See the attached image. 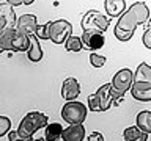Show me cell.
<instances>
[{
	"label": "cell",
	"instance_id": "83f0119b",
	"mask_svg": "<svg viewBox=\"0 0 151 141\" xmlns=\"http://www.w3.org/2000/svg\"><path fill=\"white\" fill-rule=\"evenodd\" d=\"M88 141H104V136L101 132H93L88 135Z\"/></svg>",
	"mask_w": 151,
	"mask_h": 141
},
{
	"label": "cell",
	"instance_id": "5b68a950",
	"mask_svg": "<svg viewBox=\"0 0 151 141\" xmlns=\"http://www.w3.org/2000/svg\"><path fill=\"white\" fill-rule=\"evenodd\" d=\"M73 35V25L65 21V19H58V21L52 22L50 28V41L55 44H65V41Z\"/></svg>",
	"mask_w": 151,
	"mask_h": 141
},
{
	"label": "cell",
	"instance_id": "cb8c5ba5",
	"mask_svg": "<svg viewBox=\"0 0 151 141\" xmlns=\"http://www.w3.org/2000/svg\"><path fill=\"white\" fill-rule=\"evenodd\" d=\"M88 108L91 111H101V103H99V99L96 96V93L88 96Z\"/></svg>",
	"mask_w": 151,
	"mask_h": 141
},
{
	"label": "cell",
	"instance_id": "ba28073f",
	"mask_svg": "<svg viewBox=\"0 0 151 141\" xmlns=\"http://www.w3.org/2000/svg\"><path fill=\"white\" fill-rule=\"evenodd\" d=\"M16 14L11 3H0V31L9 27H16Z\"/></svg>",
	"mask_w": 151,
	"mask_h": 141
},
{
	"label": "cell",
	"instance_id": "4fadbf2b",
	"mask_svg": "<svg viewBox=\"0 0 151 141\" xmlns=\"http://www.w3.org/2000/svg\"><path fill=\"white\" fill-rule=\"evenodd\" d=\"M63 141H83L85 129L82 124H69L68 129L63 130Z\"/></svg>",
	"mask_w": 151,
	"mask_h": 141
},
{
	"label": "cell",
	"instance_id": "d6986e66",
	"mask_svg": "<svg viewBox=\"0 0 151 141\" xmlns=\"http://www.w3.org/2000/svg\"><path fill=\"white\" fill-rule=\"evenodd\" d=\"M14 33H16V27H9L0 31V49L2 50H13Z\"/></svg>",
	"mask_w": 151,
	"mask_h": 141
},
{
	"label": "cell",
	"instance_id": "e0dca14e",
	"mask_svg": "<svg viewBox=\"0 0 151 141\" xmlns=\"http://www.w3.org/2000/svg\"><path fill=\"white\" fill-rule=\"evenodd\" d=\"M148 135L146 132H143L139 125H134V127H127V129L123 132V138L126 141H146L148 140Z\"/></svg>",
	"mask_w": 151,
	"mask_h": 141
},
{
	"label": "cell",
	"instance_id": "ac0fdd59",
	"mask_svg": "<svg viewBox=\"0 0 151 141\" xmlns=\"http://www.w3.org/2000/svg\"><path fill=\"white\" fill-rule=\"evenodd\" d=\"M63 127L60 122H49L46 125V132H44V140L46 141H57L63 138Z\"/></svg>",
	"mask_w": 151,
	"mask_h": 141
},
{
	"label": "cell",
	"instance_id": "8fae6325",
	"mask_svg": "<svg viewBox=\"0 0 151 141\" xmlns=\"http://www.w3.org/2000/svg\"><path fill=\"white\" fill-rule=\"evenodd\" d=\"M80 94V85L77 82V78L68 77L61 85V97L65 100H76Z\"/></svg>",
	"mask_w": 151,
	"mask_h": 141
},
{
	"label": "cell",
	"instance_id": "7402d4cb",
	"mask_svg": "<svg viewBox=\"0 0 151 141\" xmlns=\"http://www.w3.org/2000/svg\"><path fill=\"white\" fill-rule=\"evenodd\" d=\"M65 49L68 50V52H80V50L83 49L82 38L71 35V36L68 38V39L65 41Z\"/></svg>",
	"mask_w": 151,
	"mask_h": 141
},
{
	"label": "cell",
	"instance_id": "9c48e42d",
	"mask_svg": "<svg viewBox=\"0 0 151 141\" xmlns=\"http://www.w3.org/2000/svg\"><path fill=\"white\" fill-rule=\"evenodd\" d=\"M131 94L135 100L150 102L151 100V82H134L131 86Z\"/></svg>",
	"mask_w": 151,
	"mask_h": 141
},
{
	"label": "cell",
	"instance_id": "52a82bcc",
	"mask_svg": "<svg viewBox=\"0 0 151 141\" xmlns=\"http://www.w3.org/2000/svg\"><path fill=\"white\" fill-rule=\"evenodd\" d=\"M82 42H83V49L87 50H98L101 49L106 42V38L101 31H90V30H83V35H82Z\"/></svg>",
	"mask_w": 151,
	"mask_h": 141
},
{
	"label": "cell",
	"instance_id": "6da1fadb",
	"mask_svg": "<svg viewBox=\"0 0 151 141\" xmlns=\"http://www.w3.org/2000/svg\"><path fill=\"white\" fill-rule=\"evenodd\" d=\"M150 17V9L145 2H137L131 5L124 13L120 16L115 28H113V35L118 41H129L135 33V28L139 25H145V22Z\"/></svg>",
	"mask_w": 151,
	"mask_h": 141
},
{
	"label": "cell",
	"instance_id": "ffe728a7",
	"mask_svg": "<svg viewBox=\"0 0 151 141\" xmlns=\"http://www.w3.org/2000/svg\"><path fill=\"white\" fill-rule=\"evenodd\" d=\"M135 124L139 125L143 132L151 133V111H148V110L140 111L135 118Z\"/></svg>",
	"mask_w": 151,
	"mask_h": 141
},
{
	"label": "cell",
	"instance_id": "d4e9b609",
	"mask_svg": "<svg viewBox=\"0 0 151 141\" xmlns=\"http://www.w3.org/2000/svg\"><path fill=\"white\" fill-rule=\"evenodd\" d=\"M9 127H11V121H9L6 116H0V138L8 133Z\"/></svg>",
	"mask_w": 151,
	"mask_h": 141
},
{
	"label": "cell",
	"instance_id": "f546056e",
	"mask_svg": "<svg viewBox=\"0 0 151 141\" xmlns=\"http://www.w3.org/2000/svg\"><path fill=\"white\" fill-rule=\"evenodd\" d=\"M8 3H11L13 6H19V5H24V0H6Z\"/></svg>",
	"mask_w": 151,
	"mask_h": 141
},
{
	"label": "cell",
	"instance_id": "9a60e30c",
	"mask_svg": "<svg viewBox=\"0 0 151 141\" xmlns=\"http://www.w3.org/2000/svg\"><path fill=\"white\" fill-rule=\"evenodd\" d=\"M38 39H40V38L36 35H30V49L27 50V56L30 61H33V63H38V61H41V58H42V49H41Z\"/></svg>",
	"mask_w": 151,
	"mask_h": 141
},
{
	"label": "cell",
	"instance_id": "5bb4252c",
	"mask_svg": "<svg viewBox=\"0 0 151 141\" xmlns=\"http://www.w3.org/2000/svg\"><path fill=\"white\" fill-rule=\"evenodd\" d=\"M28 49H30V35L16 30L13 38V52H27Z\"/></svg>",
	"mask_w": 151,
	"mask_h": 141
},
{
	"label": "cell",
	"instance_id": "3957f363",
	"mask_svg": "<svg viewBox=\"0 0 151 141\" xmlns=\"http://www.w3.org/2000/svg\"><path fill=\"white\" fill-rule=\"evenodd\" d=\"M110 25L107 16H104L101 11L98 9H88L82 17V28L90 31H101L104 33Z\"/></svg>",
	"mask_w": 151,
	"mask_h": 141
},
{
	"label": "cell",
	"instance_id": "8992f818",
	"mask_svg": "<svg viewBox=\"0 0 151 141\" xmlns=\"http://www.w3.org/2000/svg\"><path fill=\"white\" fill-rule=\"evenodd\" d=\"M132 83H134V72L127 68L120 69L115 75H113V80H112L113 89H116L120 94H123V96H124V93L127 89H131Z\"/></svg>",
	"mask_w": 151,
	"mask_h": 141
},
{
	"label": "cell",
	"instance_id": "f1b7e54d",
	"mask_svg": "<svg viewBox=\"0 0 151 141\" xmlns=\"http://www.w3.org/2000/svg\"><path fill=\"white\" fill-rule=\"evenodd\" d=\"M8 140H9V141H17V140H21V136H19V132H17V130L8 132Z\"/></svg>",
	"mask_w": 151,
	"mask_h": 141
},
{
	"label": "cell",
	"instance_id": "484cf974",
	"mask_svg": "<svg viewBox=\"0 0 151 141\" xmlns=\"http://www.w3.org/2000/svg\"><path fill=\"white\" fill-rule=\"evenodd\" d=\"M90 63H91V66H94V68H102V66L106 64V58H104L102 55L91 53L90 55Z\"/></svg>",
	"mask_w": 151,
	"mask_h": 141
},
{
	"label": "cell",
	"instance_id": "277c9868",
	"mask_svg": "<svg viewBox=\"0 0 151 141\" xmlns=\"http://www.w3.org/2000/svg\"><path fill=\"white\" fill-rule=\"evenodd\" d=\"M61 118L68 124H82L87 118V107L77 100H66L61 108Z\"/></svg>",
	"mask_w": 151,
	"mask_h": 141
},
{
	"label": "cell",
	"instance_id": "30bf717a",
	"mask_svg": "<svg viewBox=\"0 0 151 141\" xmlns=\"http://www.w3.org/2000/svg\"><path fill=\"white\" fill-rule=\"evenodd\" d=\"M36 27H38V19L35 14H24L16 22V30L25 33V35H35Z\"/></svg>",
	"mask_w": 151,
	"mask_h": 141
},
{
	"label": "cell",
	"instance_id": "44dd1931",
	"mask_svg": "<svg viewBox=\"0 0 151 141\" xmlns=\"http://www.w3.org/2000/svg\"><path fill=\"white\" fill-rule=\"evenodd\" d=\"M134 82H151V66L146 63H140L134 72Z\"/></svg>",
	"mask_w": 151,
	"mask_h": 141
},
{
	"label": "cell",
	"instance_id": "7a4b0ae2",
	"mask_svg": "<svg viewBox=\"0 0 151 141\" xmlns=\"http://www.w3.org/2000/svg\"><path fill=\"white\" fill-rule=\"evenodd\" d=\"M49 124V119L44 113L40 111H30L27 113L25 116L22 118L21 124L17 127L19 136H21V141H32L33 135L36 133V130L42 129Z\"/></svg>",
	"mask_w": 151,
	"mask_h": 141
},
{
	"label": "cell",
	"instance_id": "7c38bea8",
	"mask_svg": "<svg viewBox=\"0 0 151 141\" xmlns=\"http://www.w3.org/2000/svg\"><path fill=\"white\" fill-rule=\"evenodd\" d=\"M96 96L99 99V103H101V111L109 110L112 102H115V97H113V93H112V83L101 85L96 91Z\"/></svg>",
	"mask_w": 151,
	"mask_h": 141
},
{
	"label": "cell",
	"instance_id": "4dcf8cb0",
	"mask_svg": "<svg viewBox=\"0 0 151 141\" xmlns=\"http://www.w3.org/2000/svg\"><path fill=\"white\" fill-rule=\"evenodd\" d=\"M145 25H146V28H148V27H151V17H148V21L145 22Z\"/></svg>",
	"mask_w": 151,
	"mask_h": 141
},
{
	"label": "cell",
	"instance_id": "4316f807",
	"mask_svg": "<svg viewBox=\"0 0 151 141\" xmlns=\"http://www.w3.org/2000/svg\"><path fill=\"white\" fill-rule=\"evenodd\" d=\"M142 41H143V46L146 49L151 50V27L145 28V33H143V38H142Z\"/></svg>",
	"mask_w": 151,
	"mask_h": 141
},
{
	"label": "cell",
	"instance_id": "2e32d148",
	"mask_svg": "<svg viewBox=\"0 0 151 141\" xmlns=\"http://www.w3.org/2000/svg\"><path fill=\"white\" fill-rule=\"evenodd\" d=\"M104 6H106V11L109 16L116 17L126 11V0H106Z\"/></svg>",
	"mask_w": 151,
	"mask_h": 141
},
{
	"label": "cell",
	"instance_id": "1f68e13d",
	"mask_svg": "<svg viewBox=\"0 0 151 141\" xmlns=\"http://www.w3.org/2000/svg\"><path fill=\"white\" fill-rule=\"evenodd\" d=\"M35 0H24V5H32Z\"/></svg>",
	"mask_w": 151,
	"mask_h": 141
},
{
	"label": "cell",
	"instance_id": "603a6c76",
	"mask_svg": "<svg viewBox=\"0 0 151 141\" xmlns=\"http://www.w3.org/2000/svg\"><path fill=\"white\" fill-rule=\"evenodd\" d=\"M50 28H52V22H47L44 25H38L35 35L40 39H50Z\"/></svg>",
	"mask_w": 151,
	"mask_h": 141
}]
</instances>
